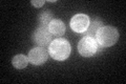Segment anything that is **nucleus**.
<instances>
[{"instance_id": "1", "label": "nucleus", "mask_w": 126, "mask_h": 84, "mask_svg": "<svg viewBox=\"0 0 126 84\" xmlns=\"http://www.w3.org/2000/svg\"><path fill=\"white\" fill-rule=\"evenodd\" d=\"M72 51L69 42L66 39L57 38L50 42L48 46V53L55 60L58 61H64L66 60Z\"/></svg>"}, {"instance_id": "8", "label": "nucleus", "mask_w": 126, "mask_h": 84, "mask_svg": "<svg viewBox=\"0 0 126 84\" xmlns=\"http://www.w3.org/2000/svg\"><path fill=\"white\" fill-rule=\"evenodd\" d=\"M65 30H66V27H65L64 22L60 19L52 20V22H50L48 25V31L50 32V34L57 36V37L63 36V34L65 33Z\"/></svg>"}, {"instance_id": "2", "label": "nucleus", "mask_w": 126, "mask_h": 84, "mask_svg": "<svg viewBox=\"0 0 126 84\" xmlns=\"http://www.w3.org/2000/svg\"><path fill=\"white\" fill-rule=\"evenodd\" d=\"M119 39V33L116 27L110 26V25H104L98 31L96 40L98 44H100L103 47H108L113 44H116V42Z\"/></svg>"}, {"instance_id": "10", "label": "nucleus", "mask_w": 126, "mask_h": 84, "mask_svg": "<svg viewBox=\"0 0 126 84\" xmlns=\"http://www.w3.org/2000/svg\"><path fill=\"white\" fill-rule=\"evenodd\" d=\"M30 60L29 57L22 55V54H19V55H16L15 57L12 59V63H13V66L17 69H22V68H25L29 64Z\"/></svg>"}, {"instance_id": "3", "label": "nucleus", "mask_w": 126, "mask_h": 84, "mask_svg": "<svg viewBox=\"0 0 126 84\" xmlns=\"http://www.w3.org/2000/svg\"><path fill=\"white\" fill-rule=\"evenodd\" d=\"M98 44L96 38L93 37H87V36H84L78 43V51L79 54L83 57H93L94 54H97Z\"/></svg>"}, {"instance_id": "4", "label": "nucleus", "mask_w": 126, "mask_h": 84, "mask_svg": "<svg viewBox=\"0 0 126 84\" xmlns=\"http://www.w3.org/2000/svg\"><path fill=\"white\" fill-rule=\"evenodd\" d=\"M33 41L36 44V46L40 47H47L49 46L52 42V34L46 27H38L34 32L33 35Z\"/></svg>"}, {"instance_id": "6", "label": "nucleus", "mask_w": 126, "mask_h": 84, "mask_svg": "<svg viewBox=\"0 0 126 84\" xmlns=\"http://www.w3.org/2000/svg\"><path fill=\"white\" fill-rule=\"evenodd\" d=\"M48 59V51L44 47L36 46L29 53V60L34 65H41Z\"/></svg>"}, {"instance_id": "11", "label": "nucleus", "mask_w": 126, "mask_h": 84, "mask_svg": "<svg viewBox=\"0 0 126 84\" xmlns=\"http://www.w3.org/2000/svg\"><path fill=\"white\" fill-rule=\"evenodd\" d=\"M45 3V1H43V0H41V1H36V0H33L32 1V4H33L34 6H36V7H41L43 4Z\"/></svg>"}, {"instance_id": "7", "label": "nucleus", "mask_w": 126, "mask_h": 84, "mask_svg": "<svg viewBox=\"0 0 126 84\" xmlns=\"http://www.w3.org/2000/svg\"><path fill=\"white\" fill-rule=\"evenodd\" d=\"M102 26H104L103 22L98 18V17H94L93 19H89V25L87 27L83 35L84 36H87V37H93V38H96L97 33Z\"/></svg>"}, {"instance_id": "9", "label": "nucleus", "mask_w": 126, "mask_h": 84, "mask_svg": "<svg viewBox=\"0 0 126 84\" xmlns=\"http://www.w3.org/2000/svg\"><path fill=\"white\" fill-rule=\"evenodd\" d=\"M54 20V15L52 12L49 11H43L41 12L38 16V22H39V27H46L48 29L49 23Z\"/></svg>"}, {"instance_id": "5", "label": "nucleus", "mask_w": 126, "mask_h": 84, "mask_svg": "<svg viewBox=\"0 0 126 84\" xmlns=\"http://www.w3.org/2000/svg\"><path fill=\"white\" fill-rule=\"evenodd\" d=\"M69 24H70V29L75 33L83 34L89 25V17L84 14H77L72 18Z\"/></svg>"}]
</instances>
